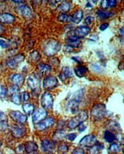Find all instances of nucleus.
Returning a JSON list of instances; mask_svg holds the SVG:
<instances>
[{"label": "nucleus", "mask_w": 124, "mask_h": 154, "mask_svg": "<svg viewBox=\"0 0 124 154\" xmlns=\"http://www.w3.org/2000/svg\"><path fill=\"white\" fill-rule=\"evenodd\" d=\"M109 23H102L100 26H99V30L100 31H105L106 29H107L108 28V27H109Z\"/></svg>", "instance_id": "45"}, {"label": "nucleus", "mask_w": 124, "mask_h": 154, "mask_svg": "<svg viewBox=\"0 0 124 154\" xmlns=\"http://www.w3.org/2000/svg\"><path fill=\"white\" fill-rule=\"evenodd\" d=\"M13 2L16 4H21L23 3V1H13Z\"/></svg>", "instance_id": "51"}, {"label": "nucleus", "mask_w": 124, "mask_h": 154, "mask_svg": "<svg viewBox=\"0 0 124 154\" xmlns=\"http://www.w3.org/2000/svg\"><path fill=\"white\" fill-rule=\"evenodd\" d=\"M15 17L10 14L5 13L0 15V22L3 24H12L15 21Z\"/></svg>", "instance_id": "20"}, {"label": "nucleus", "mask_w": 124, "mask_h": 154, "mask_svg": "<svg viewBox=\"0 0 124 154\" xmlns=\"http://www.w3.org/2000/svg\"><path fill=\"white\" fill-rule=\"evenodd\" d=\"M9 81L12 82L14 85L20 86L24 83V78L21 74L16 73L9 76Z\"/></svg>", "instance_id": "17"}, {"label": "nucleus", "mask_w": 124, "mask_h": 154, "mask_svg": "<svg viewBox=\"0 0 124 154\" xmlns=\"http://www.w3.org/2000/svg\"><path fill=\"white\" fill-rule=\"evenodd\" d=\"M86 7H89V8H91L92 5H91V3L89 2H88L86 4Z\"/></svg>", "instance_id": "52"}, {"label": "nucleus", "mask_w": 124, "mask_h": 154, "mask_svg": "<svg viewBox=\"0 0 124 154\" xmlns=\"http://www.w3.org/2000/svg\"><path fill=\"white\" fill-rule=\"evenodd\" d=\"M117 5V1L116 0H107V8H113L116 6Z\"/></svg>", "instance_id": "41"}, {"label": "nucleus", "mask_w": 124, "mask_h": 154, "mask_svg": "<svg viewBox=\"0 0 124 154\" xmlns=\"http://www.w3.org/2000/svg\"><path fill=\"white\" fill-rule=\"evenodd\" d=\"M8 95V90L4 85H0V99L6 98Z\"/></svg>", "instance_id": "36"}, {"label": "nucleus", "mask_w": 124, "mask_h": 154, "mask_svg": "<svg viewBox=\"0 0 124 154\" xmlns=\"http://www.w3.org/2000/svg\"><path fill=\"white\" fill-rule=\"evenodd\" d=\"M86 126L85 125H84L83 124H80L78 126V131L80 132H82L86 130Z\"/></svg>", "instance_id": "47"}, {"label": "nucleus", "mask_w": 124, "mask_h": 154, "mask_svg": "<svg viewBox=\"0 0 124 154\" xmlns=\"http://www.w3.org/2000/svg\"><path fill=\"white\" fill-rule=\"evenodd\" d=\"M2 142L1 139H0V147H2Z\"/></svg>", "instance_id": "53"}, {"label": "nucleus", "mask_w": 124, "mask_h": 154, "mask_svg": "<svg viewBox=\"0 0 124 154\" xmlns=\"http://www.w3.org/2000/svg\"><path fill=\"white\" fill-rule=\"evenodd\" d=\"M23 109L27 115H31L34 111V106L31 103H26L23 105Z\"/></svg>", "instance_id": "29"}, {"label": "nucleus", "mask_w": 124, "mask_h": 154, "mask_svg": "<svg viewBox=\"0 0 124 154\" xmlns=\"http://www.w3.org/2000/svg\"><path fill=\"white\" fill-rule=\"evenodd\" d=\"M66 134L65 132L62 130L59 129L56 130L53 135V140L54 142H60L66 138Z\"/></svg>", "instance_id": "24"}, {"label": "nucleus", "mask_w": 124, "mask_h": 154, "mask_svg": "<svg viewBox=\"0 0 124 154\" xmlns=\"http://www.w3.org/2000/svg\"><path fill=\"white\" fill-rule=\"evenodd\" d=\"M73 51V48H72L71 47L69 46V45H66L65 48H64V51L67 52H71Z\"/></svg>", "instance_id": "48"}, {"label": "nucleus", "mask_w": 124, "mask_h": 154, "mask_svg": "<svg viewBox=\"0 0 124 154\" xmlns=\"http://www.w3.org/2000/svg\"><path fill=\"white\" fill-rule=\"evenodd\" d=\"M88 118V112L86 111H80L78 115L72 118L68 123V128L70 129H74L78 128L80 124H83Z\"/></svg>", "instance_id": "3"}, {"label": "nucleus", "mask_w": 124, "mask_h": 154, "mask_svg": "<svg viewBox=\"0 0 124 154\" xmlns=\"http://www.w3.org/2000/svg\"><path fill=\"white\" fill-rule=\"evenodd\" d=\"M58 83V79L55 76H47L43 80V87L45 90H50L55 88Z\"/></svg>", "instance_id": "6"}, {"label": "nucleus", "mask_w": 124, "mask_h": 154, "mask_svg": "<svg viewBox=\"0 0 124 154\" xmlns=\"http://www.w3.org/2000/svg\"><path fill=\"white\" fill-rule=\"evenodd\" d=\"M94 18L93 17L88 16V17H87L85 19L84 23H85L86 24L89 26V25H91L94 22Z\"/></svg>", "instance_id": "43"}, {"label": "nucleus", "mask_w": 124, "mask_h": 154, "mask_svg": "<svg viewBox=\"0 0 124 154\" xmlns=\"http://www.w3.org/2000/svg\"><path fill=\"white\" fill-rule=\"evenodd\" d=\"M19 90H20V88H19V86L13 85L11 86H10V87H9V89L8 90V93L10 94L11 95V94H13L14 93H17Z\"/></svg>", "instance_id": "39"}, {"label": "nucleus", "mask_w": 124, "mask_h": 154, "mask_svg": "<svg viewBox=\"0 0 124 154\" xmlns=\"http://www.w3.org/2000/svg\"><path fill=\"white\" fill-rule=\"evenodd\" d=\"M73 76V72L70 67L64 66L59 75V79L62 82H65Z\"/></svg>", "instance_id": "18"}, {"label": "nucleus", "mask_w": 124, "mask_h": 154, "mask_svg": "<svg viewBox=\"0 0 124 154\" xmlns=\"http://www.w3.org/2000/svg\"><path fill=\"white\" fill-rule=\"evenodd\" d=\"M0 46H1L3 49H6L7 47H9V44L5 40H0Z\"/></svg>", "instance_id": "46"}, {"label": "nucleus", "mask_w": 124, "mask_h": 154, "mask_svg": "<svg viewBox=\"0 0 124 154\" xmlns=\"http://www.w3.org/2000/svg\"><path fill=\"white\" fill-rule=\"evenodd\" d=\"M120 150V146L117 143H112L108 149V151L110 153H117Z\"/></svg>", "instance_id": "33"}, {"label": "nucleus", "mask_w": 124, "mask_h": 154, "mask_svg": "<svg viewBox=\"0 0 124 154\" xmlns=\"http://www.w3.org/2000/svg\"><path fill=\"white\" fill-rule=\"evenodd\" d=\"M12 136L16 139H20L24 137L26 134V129L22 125H14L11 127Z\"/></svg>", "instance_id": "13"}, {"label": "nucleus", "mask_w": 124, "mask_h": 154, "mask_svg": "<svg viewBox=\"0 0 124 154\" xmlns=\"http://www.w3.org/2000/svg\"><path fill=\"white\" fill-rule=\"evenodd\" d=\"M41 148L45 153H51L55 149V142L52 140L44 139L41 143Z\"/></svg>", "instance_id": "14"}, {"label": "nucleus", "mask_w": 124, "mask_h": 154, "mask_svg": "<svg viewBox=\"0 0 124 154\" xmlns=\"http://www.w3.org/2000/svg\"><path fill=\"white\" fill-rule=\"evenodd\" d=\"M21 100L24 102H27L30 99V94L27 91H24L21 94Z\"/></svg>", "instance_id": "40"}, {"label": "nucleus", "mask_w": 124, "mask_h": 154, "mask_svg": "<svg viewBox=\"0 0 124 154\" xmlns=\"http://www.w3.org/2000/svg\"><path fill=\"white\" fill-rule=\"evenodd\" d=\"M104 148L103 144L101 143H96L95 145L91 147L89 150V154H101L102 150Z\"/></svg>", "instance_id": "26"}, {"label": "nucleus", "mask_w": 124, "mask_h": 154, "mask_svg": "<svg viewBox=\"0 0 124 154\" xmlns=\"http://www.w3.org/2000/svg\"><path fill=\"white\" fill-rule=\"evenodd\" d=\"M39 147L37 144L33 141H28L25 143L24 146V150L26 154H36Z\"/></svg>", "instance_id": "15"}, {"label": "nucleus", "mask_w": 124, "mask_h": 154, "mask_svg": "<svg viewBox=\"0 0 124 154\" xmlns=\"http://www.w3.org/2000/svg\"><path fill=\"white\" fill-rule=\"evenodd\" d=\"M80 103L74 100H71L68 101L67 105H66V108L71 113L76 114L79 111V104Z\"/></svg>", "instance_id": "19"}, {"label": "nucleus", "mask_w": 124, "mask_h": 154, "mask_svg": "<svg viewBox=\"0 0 124 154\" xmlns=\"http://www.w3.org/2000/svg\"><path fill=\"white\" fill-rule=\"evenodd\" d=\"M71 8L70 4L68 2H63L58 7V10L61 12V13H66L70 11Z\"/></svg>", "instance_id": "30"}, {"label": "nucleus", "mask_w": 124, "mask_h": 154, "mask_svg": "<svg viewBox=\"0 0 124 154\" xmlns=\"http://www.w3.org/2000/svg\"><path fill=\"white\" fill-rule=\"evenodd\" d=\"M91 70L95 73H101L102 72V69L100 65L98 63H93L91 65Z\"/></svg>", "instance_id": "38"}, {"label": "nucleus", "mask_w": 124, "mask_h": 154, "mask_svg": "<svg viewBox=\"0 0 124 154\" xmlns=\"http://www.w3.org/2000/svg\"><path fill=\"white\" fill-rule=\"evenodd\" d=\"M41 55L40 53L37 51H34L32 52H31L29 54V59L31 61L34 63L39 62L41 59Z\"/></svg>", "instance_id": "31"}, {"label": "nucleus", "mask_w": 124, "mask_h": 154, "mask_svg": "<svg viewBox=\"0 0 124 154\" xmlns=\"http://www.w3.org/2000/svg\"><path fill=\"white\" fill-rule=\"evenodd\" d=\"M4 31H5V30H4L3 27L1 24H0V35H2L4 32Z\"/></svg>", "instance_id": "49"}, {"label": "nucleus", "mask_w": 124, "mask_h": 154, "mask_svg": "<svg viewBox=\"0 0 124 154\" xmlns=\"http://www.w3.org/2000/svg\"><path fill=\"white\" fill-rule=\"evenodd\" d=\"M61 49V44L56 40L50 39L45 42L43 45V52L48 57H52L58 53Z\"/></svg>", "instance_id": "1"}, {"label": "nucleus", "mask_w": 124, "mask_h": 154, "mask_svg": "<svg viewBox=\"0 0 124 154\" xmlns=\"http://www.w3.org/2000/svg\"><path fill=\"white\" fill-rule=\"evenodd\" d=\"M83 17V11L81 9L76 11L71 16H70V22H73L75 24L80 23Z\"/></svg>", "instance_id": "21"}, {"label": "nucleus", "mask_w": 124, "mask_h": 154, "mask_svg": "<svg viewBox=\"0 0 124 154\" xmlns=\"http://www.w3.org/2000/svg\"><path fill=\"white\" fill-rule=\"evenodd\" d=\"M58 21L62 23L70 22V16L66 14V13H60L57 17Z\"/></svg>", "instance_id": "35"}, {"label": "nucleus", "mask_w": 124, "mask_h": 154, "mask_svg": "<svg viewBox=\"0 0 124 154\" xmlns=\"http://www.w3.org/2000/svg\"><path fill=\"white\" fill-rule=\"evenodd\" d=\"M77 137V135L74 133H71L69 134H67L66 136V138L67 139L70 141H73L76 139V138Z\"/></svg>", "instance_id": "42"}, {"label": "nucleus", "mask_w": 124, "mask_h": 154, "mask_svg": "<svg viewBox=\"0 0 124 154\" xmlns=\"http://www.w3.org/2000/svg\"><path fill=\"white\" fill-rule=\"evenodd\" d=\"M9 116L15 122L20 124H24L27 122V117L24 114L19 111H11L9 112Z\"/></svg>", "instance_id": "9"}, {"label": "nucleus", "mask_w": 124, "mask_h": 154, "mask_svg": "<svg viewBox=\"0 0 124 154\" xmlns=\"http://www.w3.org/2000/svg\"><path fill=\"white\" fill-rule=\"evenodd\" d=\"M88 72V69L86 66H83V65H78L76 67H75L74 69V73L75 75L80 77V78H81V77H83L86 75Z\"/></svg>", "instance_id": "23"}, {"label": "nucleus", "mask_w": 124, "mask_h": 154, "mask_svg": "<svg viewBox=\"0 0 124 154\" xmlns=\"http://www.w3.org/2000/svg\"><path fill=\"white\" fill-rule=\"evenodd\" d=\"M97 143L96 137L93 134L87 135L81 139L79 145L84 147H91Z\"/></svg>", "instance_id": "7"}, {"label": "nucleus", "mask_w": 124, "mask_h": 154, "mask_svg": "<svg viewBox=\"0 0 124 154\" xmlns=\"http://www.w3.org/2000/svg\"><path fill=\"white\" fill-rule=\"evenodd\" d=\"M91 32V28L87 26H81L76 27L75 29L72 31L73 35L78 37L79 38L84 37L88 35Z\"/></svg>", "instance_id": "12"}, {"label": "nucleus", "mask_w": 124, "mask_h": 154, "mask_svg": "<svg viewBox=\"0 0 124 154\" xmlns=\"http://www.w3.org/2000/svg\"><path fill=\"white\" fill-rule=\"evenodd\" d=\"M41 105L45 110H50L53 106V98L52 95L49 92H45L41 97Z\"/></svg>", "instance_id": "5"}, {"label": "nucleus", "mask_w": 124, "mask_h": 154, "mask_svg": "<svg viewBox=\"0 0 124 154\" xmlns=\"http://www.w3.org/2000/svg\"><path fill=\"white\" fill-rule=\"evenodd\" d=\"M18 12L23 17L30 19L32 16V11L31 8L27 5H21L17 8Z\"/></svg>", "instance_id": "16"}, {"label": "nucleus", "mask_w": 124, "mask_h": 154, "mask_svg": "<svg viewBox=\"0 0 124 154\" xmlns=\"http://www.w3.org/2000/svg\"><path fill=\"white\" fill-rule=\"evenodd\" d=\"M119 34L121 35V36L123 37V27H122L119 30Z\"/></svg>", "instance_id": "50"}, {"label": "nucleus", "mask_w": 124, "mask_h": 154, "mask_svg": "<svg viewBox=\"0 0 124 154\" xmlns=\"http://www.w3.org/2000/svg\"><path fill=\"white\" fill-rule=\"evenodd\" d=\"M11 101L16 104V105H20L21 103V96L20 94L18 93H14L11 95Z\"/></svg>", "instance_id": "32"}, {"label": "nucleus", "mask_w": 124, "mask_h": 154, "mask_svg": "<svg viewBox=\"0 0 124 154\" xmlns=\"http://www.w3.org/2000/svg\"><path fill=\"white\" fill-rule=\"evenodd\" d=\"M38 70L41 75H48L52 70L51 66L48 64H45L44 63H41L37 66Z\"/></svg>", "instance_id": "22"}, {"label": "nucleus", "mask_w": 124, "mask_h": 154, "mask_svg": "<svg viewBox=\"0 0 124 154\" xmlns=\"http://www.w3.org/2000/svg\"><path fill=\"white\" fill-rule=\"evenodd\" d=\"M104 138L107 142L108 143H113L115 141L116 137L113 132L110 131H106L104 133Z\"/></svg>", "instance_id": "27"}, {"label": "nucleus", "mask_w": 124, "mask_h": 154, "mask_svg": "<svg viewBox=\"0 0 124 154\" xmlns=\"http://www.w3.org/2000/svg\"><path fill=\"white\" fill-rule=\"evenodd\" d=\"M55 119L53 118H49L45 119L41 122L35 124L34 128L36 130L39 131H42L47 128L51 127L52 125L54 124Z\"/></svg>", "instance_id": "10"}, {"label": "nucleus", "mask_w": 124, "mask_h": 154, "mask_svg": "<svg viewBox=\"0 0 124 154\" xmlns=\"http://www.w3.org/2000/svg\"><path fill=\"white\" fill-rule=\"evenodd\" d=\"M27 83L29 88L32 90V93H33V94L37 96L39 95L41 88V82L37 75L34 73L28 77L27 80Z\"/></svg>", "instance_id": "4"}, {"label": "nucleus", "mask_w": 124, "mask_h": 154, "mask_svg": "<svg viewBox=\"0 0 124 154\" xmlns=\"http://www.w3.org/2000/svg\"><path fill=\"white\" fill-rule=\"evenodd\" d=\"M24 59L25 57L23 54H18L12 57L11 59H9L7 61L6 64L9 68H10L11 69H15L19 66L20 63L23 62Z\"/></svg>", "instance_id": "11"}, {"label": "nucleus", "mask_w": 124, "mask_h": 154, "mask_svg": "<svg viewBox=\"0 0 124 154\" xmlns=\"http://www.w3.org/2000/svg\"><path fill=\"white\" fill-rule=\"evenodd\" d=\"M107 114L106 107L104 104H96L94 105L91 110V118L94 121L102 119Z\"/></svg>", "instance_id": "2"}, {"label": "nucleus", "mask_w": 124, "mask_h": 154, "mask_svg": "<svg viewBox=\"0 0 124 154\" xmlns=\"http://www.w3.org/2000/svg\"><path fill=\"white\" fill-rule=\"evenodd\" d=\"M98 16L103 19H107L114 15V13L112 11H106L102 10H98L96 11Z\"/></svg>", "instance_id": "28"}, {"label": "nucleus", "mask_w": 124, "mask_h": 154, "mask_svg": "<svg viewBox=\"0 0 124 154\" xmlns=\"http://www.w3.org/2000/svg\"><path fill=\"white\" fill-rule=\"evenodd\" d=\"M47 111L44 108H39L34 110L32 114V118L34 124H37L45 119L47 116Z\"/></svg>", "instance_id": "8"}, {"label": "nucleus", "mask_w": 124, "mask_h": 154, "mask_svg": "<svg viewBox=\"0 0 124 154\" xmlns=\"http://www.w3.org/2000/svg\"><path fill=\"white\" fill-rule=\"evenodd\" d=\"M71 154H85V153H84V151L82 149L78 147V148L74 149L73 150Z\"/></svg>", "instance_id": "44"}, {"label": "nucleus", "mask_w": 124, "mask_h": 154, "mask_svg": "<svg viewBox=\"0 0 124 154\" xmlns=\"http://www.w3.org/2000/svg\"><path fill=\"white\" fill-rule=\"evenodd\" d=\"M84 95V90L83 89H80L76 91L73 96V100L80 103L82 100V98Z\"/></svg>", "instance_id": "34"}, {"label": "nucleus", "mask_w": 124, "mask_h": 154, "mask_svg": "<svg viewBox=\"0 0 124 154\" xmlns=\"http://www.w3.org/2000/svg\"><path fill=\"white\" fill-rule=\"evenodd\" d=\"M8 118L6 114L0 111V130L5 131L8 128Z\"/></svg>", "instance_id": "25"}, {"label": "nucleus", "mask_w": 124, "mask_h": 154, "mask_svg": "<svg viewBox=\"0 0 124 154\" xmlns=\"http://www.w3.org/2000/svg\"><path fill=\"white\" fill-rule=\"evenodd\" d=\"M69 147L65 143H62L58 147V153L59 154H64L68 151Z\"/></svg>", "instance_id": "37"}]
</instances>
